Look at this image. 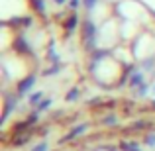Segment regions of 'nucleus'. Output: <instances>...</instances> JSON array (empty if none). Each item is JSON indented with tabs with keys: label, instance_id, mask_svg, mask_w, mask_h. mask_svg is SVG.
I'll list each match as a JSON object with an SVG mask.
<instances>
[{
	"label": "nucleus",
	"instance_id": "f03ea898",
	"mask_svg": "<svg viewBox=\"0 0 155 151\" xmlns=\"http://www.w3.org/2000/svg\"><path fill=\"white\" fill-rule=\"evenodd\" d=\"M84 4H87L88 8H92V6H94V4H96V0H84Z\"/></svg>",
	"mask_w": 155,
	"mask_h": 151
},
{
	"label": "nucleus",
	"instance_id": "7ed1b4c3",
	"mask_svg": "<svg viewBox=\"0 0 155 151\" xmlns=\"http://www.w3.org/2000/svg\"><path fill=\"white\" fill-rule=\"evenodd\" d=\"M45 149H47V145L41 143V145H38V149H34V151H45Z\"/></svg>",
	"mask_w": 155,
	"mask_h": 151
},
{
	"label": "nucleus",
	"instance_id": "f257e3e1",
	"mask_svg": "<svg viewBox=\"0 0 155 151\" xmlns=\"http://www.w3.org/2000/svg\"><path fill=\"white\" fill-rule=\"evenodd\" d=\"M31 4H34L39 12H43V0H31Z\"/></svg>",
	"mask_w": 155,
	"mask_h": 151
},
{
	"label": "nucleus",
	"instance_id": "20e7f679",
	"mask_svg": "<svg viewBox=\"0 0 155 151\" xmlns=\"http://www.w3.org/2000/svg\"><path fill=\"white\" fill-rule=\"evenodd\" d=\"M55 2H59V4H63V2H65V0H55Z\"/></svg>",
	"mask_w": 155,
	"mask_h": 151
}]
</instances>
